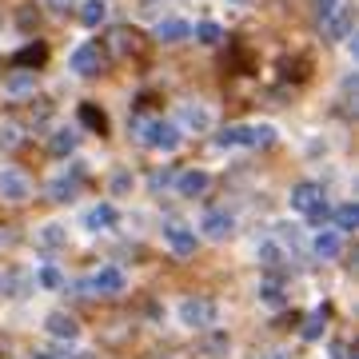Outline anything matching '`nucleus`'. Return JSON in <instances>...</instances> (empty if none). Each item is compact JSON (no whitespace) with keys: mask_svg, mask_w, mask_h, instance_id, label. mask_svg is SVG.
<instances>
[{"mask_svg":"<svg viewBox=\"0 0 359 359\" xmlns=\"http://www.w3.org/2000/svg\"><path fill=\"white\" fill-rule=\"evenodd\" d=\"M256 259H259V264H264L268 271H276V268L283 264V252H280V244H271V240H264V244L256 248Z\"/></svg>","mask_w":359,"mask_h":359,"instance_id":"nucleus-29","label":"nucleus"},{"mask_svg":"<svg viewBox=\"0 0 359 359\" xmlns=\"http://www.w3.org/2000/svg\"><path fill=\"white\" fill-rule=\"evenodd\" d=\"M228 347H231L228 335H212V339H208V351H228Z\"/></svg>","mask_w":359,"mask_h":359,"instance_id":"nucleus-38","label":"nucleus"},{"mask_svg":"<svg viewBox=\"0 0 359 359\" xmlns=\"http://www.w3.org/2000/svg\"><path fill=\"white\" fill-rule=\"evenodd\" d=\"M323 40H332V44L351 40V13H347V8H339L335 16H327V20H323Z\"/></svg>","mask_w":359,"mask_h":359,"instance_id":"nucleus-17","label":"nucleus"},{"mask_svg":"<svg viewBox=\"0 0 359 359\" xmlns=\"http://www.w3.org/2000/svg\"><path fill=\"white\" fill-rule=\"evenodd\" d=\"M164 244L172 248L180 259H188V256H196V248H200V236H196L192 228H184V224H168V228H164Z\"/></svg>","mask_w":359,"mask_h":359,"instance_id":"nucleus-7","label":"nucleus"},{"mask_svg":"<svg viewBox=\"0 0 359 359\" xmlns=\"http://www.w3.org/2000/svg\"><path fill=\"white\" fill-rule=\"evenodd\" d=\"M323 332H327V311H323V308H316V311L308 316V320H304L299 335H304L308 344H316V339H323Z\"/></svg>","mask_w":359,"mask_h":359,"instance_id":"nucleus-24","label":"nucleus"},{"mask_svg":"<svg viewBox=\"0 0 359 359\" xmlns=\"http://www.w3.org/2000/svg\"><path fill=\"white\" fill-rule=\"evenodd\" d=\"M80 184H84V164H72V172H65V176H56L48 184V196L56 204H68V200L80 192Z\"/></svg>","mask_w":359,"mask_h":359,"instance_id":"nucleus-8","label":"nucleus"},{"mask_svg":"<svg viewBox=\"0 0 359 359\" xmlns=\"http://www.w3.org/2000/svg\"><path fill=\"white\" fill-rule=\"evenodd\" d=\"M36 248H44V252H60V248H68V228L65 224H56V219L40 224L36 228Z\"/></svg>","mask_w":359,"mask_h":359,"instance_id":"nucleus-12","label":"nucleus"},{"mask_svg":"<svg viewBox=\"0 0 359 359\" xmlns=\"http://www.w3.org/2000/svg\"><path fill=\"white\" fill-rule=\"evenodd\" d=\"M259 304H264V308H271V311H280L283 308V304H287V295H283V287H280V283H259Z\"/></svg>","mask_w":359,"mask_h":359,"instance_id":"nucleus-26","label":"nucleus"},{"mask_svg":"<svg viewBox=\"0 0 359 359\" xmlns=\"http://www.w3.org/2000/svg\"><path fill=\"white\" fill-rule=\"evenodd\" d=\"M76 140H80V136L72 128H56V132H52V140H48V152L56 156V160H65V156L76 152Z\"/></svg>","mask_w":359,"mask_h":359,"instance_id":"nucleus-21","label":"nucleus"},{"mask_svg":"<svg viewBox=\"0 0 359 359\" xmlns=\"http://www.w3.org/2000/svg\"><path fill=\"white\" fill-rule=\"evenodd\" d=\"M276 231H280V240H283V244H292V248L304 244V236H299V228H295V224H276Z\"/></svg>","mask_w":359,"mask_h":359,"instance_id":"nucleus-34","label":"nucleus"},{"mask_svg":"<svg viewBox=\"0 0 359 359\" xmlns=\"http://www.w3.org/2000/svg\"><path fill=\"white\" fill-rule=\"evenodd\" d=\"M76 20L84 28H100L104 20H108V0H84L80 13H76Z\"/></svg>","mask_w":359,"mask_h":359,"instance_id":"nucleus-20","label":"nucleus"},{"mask_svg":"<svg viewBox=\"0 0 359 359\" xmlns=\"http://www.w3.org/2000/svg\"><path fill=\"white\" fill-rule=\"evenodd\" d=\"M0 200L4 204H28L32 200V180L20 168H0Z\"/></svg>","mask_w":359,"mask_h":359,"instance_id":"nucleus-6","label":"nucleus"},{"mask_svg":"<svg viewBox=\"0 0 359 359\" xmlns=\"http://www.w3.org/2000/svg\"><path fill=\"white\" fill-rule=\"evenodd\" d=\"M224 4H231V8H244L248 0H224Z\"/></svg>","mask_w":359,"mask_h":359,"instance_id":"nucleus-40","label":"nucleus"},{"mask_svg":"<svg viewBox=\"0 0 359 359\" xmlns=\"http://www.w3.org/2000/svg\"><path fill=\"white\" fill-rule=\"evenodd\" d=\"M359 224V208L355 204H339V212H335V231L344 236V231H355Z\"/></svg>","mask_w":359,"mask_h":359,"instance_id":"nucleus-30","label":"nucleus"},{"mask_svg":"<svg viewBox=\"0 0 359 359\" xmlns=\"http://www.w3.org/2000/svg\"><path fill=\"white\" fill-rule=\"evenodd\" d=\"M32 359H56V355H48V351H36V355H32Z\"/></svg>","mask_w":359,"mask_h":359,"instance_id":"nucleus-42","label":"nucleus"},{"mask_svg":"<svg viewBox=\"0 0 359 359\" xmlns=\"http://www.w3.org/2000/svg\"><path fill=\"white\" fill-rule=\"evenodd\" d=\"M192 32H196V40H200V44H219V40H224V28H219L216 20H200Z\"/></svg>","mask_w":359,"mask_h":359,"instance_id":"nucleus-32","label":"nucleus"},{"mask_svg":"<svg viewBox=\"0 0 359 359\" xmlns=\"http://www.w3.org/2000/svg\"><path fill=\"white\" fill-rule=\"evenodd\" d=\"M311 252H316L320 259H339V252H344V236H339V231H316Z\"/></svg>","mask_w":359,"mask_h":359,"instance_id":"nucleus-18","label":"nucleus"},{"mask_svg":"<svg viewBox=\"0 0 359 359\" xmlns=\"http://www.w3.org/2000/svg\"><path fill=\"white\" fill-rule=\"evenodd\" d=\"M308 56H295V60H280V72L283 80H308Z\"/></svg>","mask_w":359,"mask_h":359,"instance_id":"nucleus-31","label":"nucleus"},{"mask_svg":"<svg viewBox=\"0 0 359 359\" xmlns=\"http://www.w3.org/2000/svg\"><path fill=\"white\" fill-rule=\"evenodd\" d=\"M219 148H248V124H228V128L216 136Z\"/></svg>","mask_w":359,"mask_h":359,"instance_id":"nucleus-25","label":"nucleus"},{"mask_svg":"<svg viewBox=\"0 0 359 359\" xmlns=\"http://www.w3.org/2000/svg\"><path fill=\"white\" fill-rule=\"evenodd\" d=\"M292 208H295V212H304L311 224H323V219H327L323 188L316 184V180H304V184H295V188H292Z\"/></svg>","mask_w":359,"mask_h":359,"instance_id":"nucleus-2","label":"nucleus"},{"mask_svg":"<svg viewBox=\"0 0 359 359\" xmlns=\"http://www.w3.org/2000/svg\"><path fill=\"white\" fill-rule=\"evenodd\" d=\"M104 48L100 44H92V40H84V44H76V48L68 52V68L76 72V76H100L104 72Z\"/></svg>","mask_w":359,"mask_h":359,"instance_id":"nucleus-5","label":"nucleus"},{"mask_svg":"<svg viewBox=\"0 0 359 359\" xmlns=\"http://www.w3.org/2000/svg\"><path fill=\"white\" fill-rule=\"evenodd\" d=\"M132 188H136V176H132L128 168H116V172H112V180H108V192H112L116 200H120V196H128Z\"/></svg>","mask_w":359,"mask_h":359,"instance_id":"nucleus-27","label":"nucleus"},{"mask_svg":"<svg viewBox=\"0 0 359 359\" xmlns=\"http://www.w3.org/2000/svg\"><path fill=\"white\" fill-rule=\"evenodd\" d=\"M32 88H36V72H28V68H16L13 76H4V92L8 96H28Z\"/></svg>","mask_w":359,"mask_h":359,"instance_id":"nucleus-22","label":"nucleus"},{"mask_svg":"<svg viewBox=\"0 0 359 359\" xmlns=\"http://www.w3.org/2000/svg\"><path fill=\"white\" fill-rule=\"evenodd\" d=\"M172 184H176V172H156V176H152L156 192H160V188H172Z\"/></svg>","mask_w":359,"mask_h":359,"instance_id":"nucleus-37","label":"nucleus"},{"mask_svg":"<svg viewBox=\"0 0 359 359\" xmlns=\"http://www.w3.org/2000/svg\"><path fill=\"white\" fill-rule=\"evenodd\" d=\"M36 283L44 292H60V287H65V271L56 268V264H44V268L36 271Z\"/></svg>","mask_w":359,"mask_h":359,"instance_id":"nucleus-28","label":"nucleus"},{"mask_svg":"<svg viewBox=\"0 0 359 359\" xmlns=\"http://www.w3.org/2000/svg\"><path fill=\"white\" fill-rule=\"evenodd\" d=\"M180 132H192V136H204V132H212L216 128V116H212V108L208 104H180V112H176V120H172Z\"/></svg>","mask_w":359,"mask_h":359,"instance_id":"nucleus-4","label":"nucleus"},{"mask_svg":"<svg viewBox=\"0 0 359 359\" xmlns=\"http://www.w3.org/2000/svg\"><path fill=\"white\" fill-rule=\"evenodd\" d=\"M264 359H287V355H283V351H268Z\"/></svg>","mask_w":359,"mask_h":359,"instance_id":"nucleus-41","label":"nucleus"},{"mask_svg":"<svg viewBox=\"0 0 359 359\" xmlns=\"http://www.w3.org/2000/svg\"><path fill=\"white\" fill-rule=\"evenodd\" d=\"M80 124L92 128L96 136H104V132H108V116H104V108H96L92 100H84V104H80Z\"/></svg>","mask_w":359,"mask_h":359,"instance_id":"nucleus-23","label":"nucleus"},{"mask_svg":"<svg viewBox=\"0 0 359 359\" xmlns=\"http://www.w3.org/2000/svg\"><path fill=\"white\" fill-rule=\"evenodd\" d=\"M180 323L184 327H192V332H208V327H216L219 320V308L212 304V299H204V295H192V299H184L176 308Z\"/></svg>","mask_w":359,"mask_h":359,"instance_id":"nucleus-1","label":"nucleus"},{"mask_svg":"<svg viewBox=\"0 0 359 359\" xmlns=\"http://www.w3.org/2000/svg\"><path fill=\"white\" fill-rule=\"evenodd\" d=\"M124 287H128L124 268H112V264H108V268H100L96 276H92V292L96 295H120Z\"/></svg>","mask_w":359,"mask_h":359,"instance_id":"nucleus-9","label":"nucleus"},{"mask_svg":"<svg viewBox=\"0 0 359 359\" xmlns=\"http://www.w3.org/2000/svg\"><path fill=\"white\" fill-rule=\"evenodd\" d=\"M44 327H48V335H56V339H76L80 335V323L68 316V311H48L44 316Z\"/></svg>","mask_w":359,"mask_h":359,"instance_id":"nucleus-15","label":"nucleus"},{"mask_svg":"<svg viewBox=\"0 0 359 359\" xmlns=\"http://www.w3.org/2000/svg\"><path fill=\"white\" fill-rule=\"evenodd\" d=\"M44 4H48V8H52L56 16H65L68 8H72V0H44Z\"/></svg>","mask_w":359,"mask_h":359,"instance_id":"nucleus-39","label":"nucleus"},{"mask_svg":"<svg viewBox=\"0 0 359 359\" xmlns=\"http://www.w3.org/2000/svg\"><path fill=\"white\" fill-rule=\"evenodd\" d=\"M132 48H136V32H132V28H116L112 32V52L124 56V52H132Z\"/></svg>","mask_w":359,"mask_h":359,"instance_id":"nucleus-33","label":"nucleus"},{"mask_svg":"<svg viewBox=\"0 0 359 359\" xmlns=\"http://www.w3.org/2000/svg\"><path fill=\"white\" fill-rule=\"evenodd\" d=\"M276 140H280V128L276 124H268V120L248 124V148H271Z\"/></svg>","mask_w":359,"mask_h":359,"instance_id":"nucleus-19","label":"nucleus"},{"mask_svg":"<svg viewBox=\"0 0 359 359\" xmlns=\"http://www.w3.org/2000/svg\"><path fill=\"white\" fill-rule=\"evenodd\" d=\"M116 219H120V212H116V204H96V208H88L84 212V228L88 231H108V228H116Z\"/></svg>","mask_w":359,"mask_h":359,"instance_id":"nucleus-13","label":"nucleus"},{"mask_svg":"<svg viewBox=\"0 0 359 359\" xmlns=\"http://www.w3.org/2000/svg\"><path fill=\"white\" fill-rule=\"evenodd\" d=\"M200 231H204L208 240H228L231 231H236V216L231 212H208L200 219Z\"/></svg>","mask_w":359,"mask_h":359,"instance_id":"nucleus-11","label":"nucleus"},{"mask_svg":"<svg viewBox=\"0 0 359 359\" xmlns=\"http://www.w3.org/2000/svg\"><path fill=\"white\" fill-rule=\"evenodd\" d=\"M140 144H148L152 152H176L180 144H184V132L172 120H144Z\"/></svg>","mask_w":359,"mask_h":359,"instance_id":"nucleus-3","label":"nucleus"},{"mask_svg":"<svg viewBox=\"0 0 359 359\" xmlns=\"http://www.w3.org/2000/svg\"><path fill=\"white\" fill-rule=\"evenodd\" d=\"M339 8H344V4H339V0H316V20H327V16H335L339 13Z\"/></svg>","mask_w":359,"mask_h":359,"instance_id":"nucleus-35","label":"nucleus"},{"mask_svg":"<svg viewBox=\"0 0 359 359\" xmlns=\"http://www.w3.org/2000/svg\"><path fill=\"white\" fill-rule=\"evenodd\" d=\"M0 148H20V128L16 124H4L0 128Z\"/></svg>","mask_w":359,"mask_h":359,"instance_id":"nucleus-36","label":"nucleus"},{"mask_svg":"<svg viewBox=\"0 0 359 359\" xmlns=\"http://www.w3.org/2000/svg\"><path fill=\"white\" fill-rule=\"evenodd\" d=\"M192 36V25L188 20H176V16H168V20H156V40L160 44H180V40Z\"/></svg>","mask_w":359,"mask_h":359,"instance_id":"nucleus-14","label":"nucleus"},{"mask_svg":"<svg viewBox=\"0 0 359 359\" xmlns=\"http://www.w3.org/2000/svg\"><path fill=\"white\" fill-rule=\"evenodd\" d=\"M176 188H180V196L196 200V196H204L208 188H212V176H208L204 168H188V172H180L176 176Z\"/></svg>","mask_w":359,"mask_h":359,"instance_id":"nucleus-10","label":"nucleus"},{"mask_svg":"<svg viewBox=\"0 0 359 359\" xmlns=\"http://www.w3.org/2000/svg\"><path fill=\"white\" fill-rule=\"evenodd\" d=\"M44 60H48V44H44V40H28L25 48L13 56V65L16 68H28V72H32V68H40Z\"/></svg>","mask_w":359,"mask_h":359,"instance_id":"nucleus-16","label":"nucleus"}]
</instances>
